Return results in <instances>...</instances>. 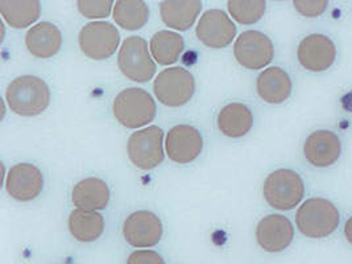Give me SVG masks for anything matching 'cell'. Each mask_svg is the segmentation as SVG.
<instances>
[{
	"label": "cell",
	"instance_id": "obj_1",
	"mask_svg": "<svg viewBox=\"0 0 352 264\" xmlns=\"http://www.w3.org/2000/svg\"><path fill=\"white\" fill-rule=\"evenodd\" d=\"M6 98L11 111L17 116H40L48 109L50 90L40 77L21 76L8 85Z\"/></svg>",
	"mask_w": 352,
	"mask_h": 264
},
{
	"label": "cell",
	"instance_id": "obj_11",
	"mask_svg": "<svg viewBox=\"0 0 352 264\" xmlns=\"http://www.w3.org/2000/svg\"><path fill=\"white\" fill-rule=\"evenodd\" d=\"M123 235L132 248H153L160 242L162 236L161 219L148 210L135 212L126 218Z\"/></svg>",
	"mask_w": 352,
	"mask_h": 264
},
{
	"label": "cell",
	"instance_id": "obj_9",
	"mask_svg": "<svg viewBox=\"0 0 352 264\" xmlns=\"http://www.w3.org/2000/svg\"><path fill=\"white\" fill-rule=\"evenodd\" d=\"M234 54L243 67L250 70L263 69L270 65L274 57L272 40L258 31H245L236 38Z\"/></svg>",
	"mask_w": 352,
	"mask_h": 264
},
{
	"label": "cell",
	"instance_id": "obj_14",
	"mask_svg": "<svg viewBox=\"0 0 352 264\" xmlns=\"http://www.w3.org/2000/svg\"><path fill=\"white\" fill-rule=\"evenodd\" d=\"M7 193L20 202L32 201L40 196L44 189L43 172L30 163L14 165L6 180Z\"/></svg>",
	"mask_w": 352,
	"mask_h": 264
},
{
	"label": "cell",
	"instance_id": "obj_10",
	"mask_svg": "<svg viewBox=\"0 0 352 264\" xmlns=\"http://www.w3.org/2000/svg\"><path fill=\"white\" fill-rule=\"evenodd\" d=\"M297 58L301 66L309 72H326L336 63V45L333 40L324 34H309L298 45Z\"/></svg>",
	"mask_w": 352,
	"mask_h": 264
},
{
	"label": "cell",
	"instance_id": "obj_26",
	"mask_svg": "<svg viewBox=\"0 0 352 264\" xmlns=\"http://www.w3.org/2000/svg\"><path fill=\"white\" fill-rule=\"evenodd\" d=\"M267 3L264 0H232L228 1V11L232 19L241 24H255L265 14Z\"/></svg>",
	"mask_w": 352,
	"mask_h": 264
},
{
	"label": "cell",
	"instance_id": "obj_12",
	"mask_svg": "<svg viewBox=\"0 0 352 264\" xmlns=\"http://www.w3.org/2000/svg\"><path fill=\"white\" fill-rule=\"evenodd\" d=\"M235 36L236 25L222 10H208L197 25V37L212 50L228 47Z\"/></svg>",
	"mask_w": 352,
	"mask_h": 264
},
{
	"label": "cell",
	"instance_id": "obj_30",
	"mask_svg": "<svg viewBox=\"0 0 352 264\" xmlns=\"http://www.w3.org/2000/svg\"><path fill=\"white\" fill-rule=\"evenodd\" d=\"M344 236L352 246V217H350L344 225Z\"/></svg>",
	"mask_w": 352,
	"mask_h": 264
},
{
	"label": "cell",
	"instance_id": "obj_25",
	"mask_svg": "<svg viewBox=\"0 0 352 264\" xmlns=\"http://www.w3.org/2000/svg\"><path fill=\"white\" fill-rule=\"evenodd\" d=\"M113 19L116 24L129 31L143 28L149 20V8L140 0H120L113 6Z\"/></svg>",
	"mask_w": 352,
	"mask_h": 264
},
{
	"label": "cell",
	"instance_id": "obj_7",
	"mask_svg": "<svg viewBox=\"0 0 352 264\" xmlns=\"http://www.w3.org/2000/svg\"><path fill=\"white\" fill-rule=\"evenodd\" d=\"M164 131L157 126H149L133 132L129 139V160L140 169L149 170L164 162Z\"/></svg>",
	"mask_w": 352,
	"mask_h": 264
},
{
	"label": "cell",
	"instance_id": "obj_17",
	"mask_svg": "<svg viewBox=\"0 0 352 264\" xmlns=\"http://www.w3.org/2000/svg\"><path fill=\"white\" fill-rule=\"evenodd\" d=\"M25 45L37 58H49L57 54L63 47L61 31L52 23L43 21L32 27L25 34Z\"/></svg>",
	"mask_w": 352,
	"mask_h": 264
},
{
	"label": "cell",
	"instance_id": "obj_22",
	"mask_svg": "<svg viewBox=\"0 0 352 264\" xmlns=\"http://www.w3.org/2000/svg\"><path fill=\"white\" fill-rule=\"evenodd\" d=\"M69 230L80 242H94L104 231L103 215L76 209L69 217Z\"/></svg>",
	"mask_w": 352,
	"mask_h": 264
},
{
	"label": "cell",
	"instance_id": "obj_21",
	"mask_svg": "<svg viewBox=\"0 0 352 264\" xmlns=\"http://www.w3.org/2000/svg\"><path fill=\"white\" fill-rule=\"evenodd\" d=\"M202 10V3L197 0H166L160 3L162 21L177 31H188Z\"/></svg>",
	"mask_w": 352,
	"mask_h": 264
},
{
	"label": "cell",
	"instance_id": "obj_8",
	"mask_svg": "<svg viewBox=\"0 0 352 264\" xmlns=\"http://www.w3.org/2000/svg\"><path fill=\"white\" fill-rule=\"evenodd\" d=\"M80 50L93 60H107L116 52L120 36L111 23L93 21L86 24L80 32Z\"/></svg>",
	"mask_w": 352,
	"mask_h": 264
},
{
	"label": "cell",
	"instance_id": "obj_27",
	"mask_svg": "<svg viewBox=\"0 0 352 264\" xmlns=\"http://www.w3.org/2000/svg\"><path fill=\"white\" fill-rule=\"evenodd\" d=\"M111 0H80L77 3L80 14L87 19H102L110 15L112 8Z\"/></svg>",
	"mask_w": 352,
	"mask_h": 264
},
{
	"label": "cell",
	"instance_id": "obj_13",
	"mask_svg": "<svg viewBox=\"0 0 352 264\" xmlns=\"http://www.w3.org/2000/svg\"><path fill=\"white\" fill-rule=\"evenodd\" d=\"M166 153L177 164H189L204 149L201 132L189 124H178L170 129L166 136Z\"/></svg>",
	"mask_w": 352,
	"mask_h": 264
},
{
	"label": "cell",
	"instance_id": "obj_5",
	"mask_svg": "<svg viewBox=\"0 0 352 264\" xmlns=\"http://www.w3.org/2000/svg\"><path fill=\"white\" fill-rule=\"evenodd\" d=\"M155 96L168 107H181L194 96L195 81L192 73L184 67L164 69L153 83Z\"/></svg>",
	"mask_w": 352,
	"mask_h": 264
},
{
	"label": "cell",
	"instance_id": "obj_16",
	"mask_svg": "<svg viewBox=\"0 0 352 264\" xmlns=\"http://www.w3.org/2000/svg\"><path fill=\"white\" fill-rule=\"evenodd\" d=\"M342 153V143L336 132L318 130L311 132L304 144L305 159L316 168L336 164Z\"/></svg>",
	"mask_w": 352,
	"mask_h": 264
},
{
	"label": "cell",
	"instance_id": "obj_23",
	"mask_svg": "<svg viewBox=\"0 0 352 264\" xmlns=\"http://www.w3.org/2000/svg\"><path fill=\"white\" fill-rule=\"evenodd\" d=\"M0 12L4 20L14 28H25L32 25L40 17L41 4L36 0H1Z\"/></svg>",
	"mask_w": 352,
	"mask_h": 264
},
{
	"label": "cell",
	"instance_id": "obj_3",
	"mask_svg": "<svg viewBox=\"0 0 352 264\" xmlns=\"http://www.w3.org/2000/svg\"><path fill=\"white\" fill-rule=\"evenodd\" d=\"M113 116L127 129H140L156 116V102L143 89L129 87L113 99Z\"/></svg>",
	"mask_w": 352,
	"mask_h": 264
},
{
	"label": "cell",
	"instance_id": "obj_4",
	"mask_svg": "<svg viewBox=\"0 0 352 264\" xmlns=\"http://www.w3.org/2000/svg\"><path fill=\"white\" fill-rule=\"evenodd\" d=\"M263 193L273 209L283 212L292 210L304 198V180L292 169H277L265 179Z\"/></svg>",
	"mask_w": 352,
	"mask_h": 264
},
{
	"label": "cell",
	"instance_id": "obj_6",
	"mask_svg": "<svg viewBox=\"0 0 352 264\" xmlns=\"http://www.w3.org/2000/svg\"><path fill=\"white\" fill-rule=\"evenodd\" d=\"M118 65L133 82H146L156 73V64L151 57L148 44L139 36H131L123 41L118 54Z\"/></svg>",
	"mask_w": 352,
	"mask_h": 264
},
{
	"label": "cell",
	"instance_id": "obj_20",
	"mask_svg": "<svg viewBox=\"0 0 352 264\" xmlns=\"http://www.w3.org/2000/svg\"><path fill=\"white\" fill-rule=\"evenodd\" d=\"M218 129L228 138H241L251 131L254 126V114L243 103H228L219 111L217 118Z\"/></svg>",
	"mask_w": 352,
	"mask_h": 264
},
{
	"label": "cell",
	"instance_id": "obj_2",
	"mask_svg": "<svg viewBox=\"0 0 352 264\" xmlns=\"http://www.w3.org/2000/svg\"><path fill=\"white\" fill-rule=\"evenodd\" d=\"M339 210L326 198H309L296 214L298 230L305 236L320 239L331 235L339 226Z\"/></svg>",
	"mask_w": 352,
	"mask_h": 264
},
{
	"label": "cell",
	"instance_id": "obj_24",
	"mask_svg": "<svg viewBox=\"0 0 352 264\" xmlns=\"http://www.w3.org/2000/svg\"><path fill=\"white\" fill-rule=\"evenodd\" d=\"M151 52L153 58L160 65H172L178 61L182 54L185 43L184 38L176 32L160 31L151 38Z\"/></svg>",
	"mask_w": 352,
	"mask_h": 264
},
{
	"label": "cell",
	"instance_id": "obj_29",
	"mask_svg": "<svg viewBox=\"0 0 352 264\" xmlns=\"http://www.w3.org/2000/svg\"><path fill=\"white\" fill-rule=\"evenodd\" d=\"M127 264H165V262L156 251L138 250L129 255Z\"/></svg>",
	"mask_w": 352,
	"mask_h": 264
},
{
	"label": "cell",
	"instance_id": "obj_19",
	"mask_svg": "<svg viewBox=\"0 0 352 264\" xmlns=\"http://www.w3.org/2000/svg\"><path fill=\"white\" fill-rule=\"evenodd\" d=\"M72 201L74 206L85 212L103 210L110 201L109 185L96 177L85 179L73 188Z\"/></svg>",
	"mask_w": 352,
	"mask_h": 264
},
{
	"label": "cell",
	"instance_id": "obj_18",
	"mask_svg": "<svg viewBox=\"0 0 352 264\" xmlns=\"http://www.w3.org/2000/svg\"><path fill=\"white\" fill-rule=\"evenodd\" d=\"M257 94L267 103L280 104L290 97L292 80L288 73L277 66L265 69L257 77Z\"/></svg>",
	"mask_w": 352,
	"mask_h": 264
},
{
	"label": "cell",
	"instance_id": "obj_28",
	"mask_svg": "<svg viewBox=\"0 0 352 264\" xmlns=\"http://www.w3.org/2000/svg\"><path fill=\"white\" fill-rule=\"evenodd\" d=\"M294 8L305 17H317L322 15L327 6L329 1L327 0H314V1H309V0H296L294 3Z\"/></svg>",
	"mask_w": 352,
	"mask_h": 264
},
{
	"label": "cell",
	"instance_id": "obj_15",
	"mask_svg": "<svg viewBox=\"0 0 352 264\" xmlns=\"http://www.w3.org/2000/svg\"><path fill=\"white\" fill-rule=\"evenodd\" d=\"M293 238L294 228L284 215H267L257 225V243L267 252L284 251L292 245Z\"/></svg>",
	"mask_w": 352,
	"mask_h": 264
}]
</instances>
